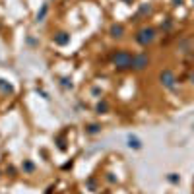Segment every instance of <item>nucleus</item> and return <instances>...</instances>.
I'll use <instances>...</instances> for the list:
<instances>
[{"label": "nucleus", "instance_id": "7ed1b4c3", "mask_svg": "<svg viewBox=\"0 0 194 194\" xmlns=\"http://www.w3.org/2000/svg\"><path fill=\"white\" fill-rule=\"evenodd\" d=\"M132 66L136 68V70H142V68H146V66H148V56H146V55H138V56H134Z\"/></svg>", "mask_w": 194, "mask_h": 194}, {"label": "nucleus", "instance_id": "f257e3e1", "mask_svg": "<svg viewBox=\"0 0 194 194\" xmlns=\"http://www.w3.org/2000/svg\"><path fill=\"white\" fill-rule=\"evenodd\" d=\"M134 56L130 55L128 51H117L113 55V64L118 68V70H126V68H132Z\"/></svg>", "mask_w": 194, "mask_h": 194}, {"label": "nucleus", "instance_id": "39448f33", "mask_svg": "<svg viewBox=\"0 0 194 194\" xmlns=\"http://www.w3.org/2000/svg\"><path fill=\"white\" fill-rule=\"evenodd\" d=\"M165 78V83L167 86H173V74L171 72H165V74H161V80Z\"/></svg>", "mask_w": 194, "mask_h": 194}, {"label": "nucleus", "instance_id": "20e7f679", "mask_svg": "<svg viewBox=\"0 0 194 194\" xmlns=\"http://www.w3.org/2000/svg\"><path fill=\"white\" fill-rule=\"evenodd\" d=\"M111 35H113V37H122V25H113V27H111Z\"/></svg>", "mask_w": 194, "mask_h": 194}, {"label": "nucleus", "instance_id": "423d86ee", "mask_svg": "<svg viewBox=\"0 0 194 194\" xmlns=\"http://www.w3.org/2000/svg\"><path fill=\"white\" fill-rule=\"evenodd\" d=\"M128 146H130V148H140V142H138L136 138H132V136H130V138H128Z\"/></svg>", "mask_w": 194, "mask_h": 194}, {"label": "nucleus", "instance_id": "0eeeda50", "mask_svg": "<svg viewBox=\"0 0 194 194\" xmlns=\"http://www.w3.org/2000/svg\"><path fill=\"white\" fill-rule=\"evenodd\" d=\"M103 111H107V103H99L97 105V113H103Z\"/></svg>", "mask_w": 194, "mask_h": 194}, {"label": "nucleus", "instance_id": "f03ea898", "mask_svg": "<svg viewBox=\"0 0 194 194\" xmlns=\"http://www.w3.org/2000/svg\"><path fill=\"white\" fill-rule=\"evenodd\" d=\"M153 37H155V31L150 29V27H146V29H142V31L138 33L136 41H138L140 45H148V43H151V41H153Z\"/></svg>", "mask_w": 194, "mask_h": 194}]
</instances>
